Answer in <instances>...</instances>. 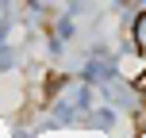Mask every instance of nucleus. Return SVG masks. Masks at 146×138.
<instances>
[]
</instances>
